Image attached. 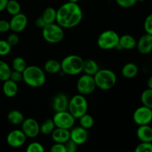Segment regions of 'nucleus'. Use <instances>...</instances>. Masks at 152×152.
<instances>
[{"instance_id":"obj_33","label":"nucleus","mask_w":152,"mask_h":152,"mask_svg":"<svg viewBox=\"0 0 152 152\" xmlns=\"http://www.w3.org/2000/svg\"><path fill=\"white\" fill-rule=\"evenodd\" d=\"M135 152H152V142H140L135 148Z\"/></svg>"},{"instance_id":"obj_37","label":"nucleus","mask_w":152,"mask_h":152,"mask_svg":"<svg viewBox=\"0 0 152 152\" xmlns=\"http://www.w3.org/2000/svg\"><path fill=\"white\" fill-rule=\"evenodd\" d=\"M10 80H11L12 81L15 82L16 83H19L20 82L23 81L22 73L17 71H14V70H12L11 74H10Z\"/></svg>"},{"instance_id":"obj_31","label":"nucleus","mask_w":152,"mask_h":152,"mask_svg":"<svg viewBox=\"0 0 152 152\" xmlns=\"http://www.w3.org/2000/svg\"><path fill=\"white\" fill-rule=\"evenodd\" d=\"M140 99L142 105L152 109V89L148 88L142 91Z\"/></svg>"},{"instance_id":"obj_22","label":"nucleus","mask_w":152,"mask_h":152,"mask_svg":"<svg viewBox=\"0 0 152 152\" xmlns=\"http://www.w3.org/2000/svg\"><path fill=\"white\" fill-rule=\"evenodd\" d=\"M99 65L97 62L91 59H85L83 62V71L86 74L91 76H94L95 74L99 71Z\"/></svg>"},{"instance_id":"obj_46","label":"nucleus","mask_w":152,"mask_h":152,"mask_svg":"<svg viewBox=\"0 0 152 152\" xmlns=\"http://www.w3.org/2000/svg\"><path fill=\"white\" fill-rule=\"evenodd\" d=\"M146 1V0H137V1Z\"/></svg>"},{"instance_id":"obj_14","label":"nucleus","mask_w":152,"mask_h":152,"mask_svg":"<svg viewBox=\"0 0 152 152\" xmlns=\"http://www.w3.org/2000/svg\"><path fill=\"white\" fill-rule=\"evenodd\" d=\"M70 139L74 141L77 145H83L88 139V130L80 126L73 127L70 131Z\"/></svg>"},{"instance_id":"obj_21","label":"nucleus","mask_w":152,"mask_h":152,"mask_svg":"<svg viewBox=\"0 0 152 152\" xmlns=\"http://www.w3.org/2000/svg\"><path fill=\"white\" fill-rule=\"evenodd\" d=\"M139 72L138 66L134 62H128L122 68L121 74L125 78L132 79L136 77Z\"/></svg>"},{"instance_id":"obj_7","label":"nucleus","mask_w":152,"mask_h":152,"mask_svg":"<svg viewBox=\"0 0 152 152\" xmlns=\"http://www.w3.org/2000/svg\"><path fill=\"white\" fill-rule=\"evenodd\" d=\"M120 36L113 30H106L101 33L98 37L96 43L102 50H108L117 48L119 45Z\"/></svg>"},{"instance_id":"obj_12","label":"nucleus","mask_w":152,"mask_h":152,"mask_svg":"<svg viewBox=\"0 0 152 152\" xmlns=\"http://www.w3.org/2000/svg\"><path fill=\"white\" fill-rule=\"evenodd\" d=\"M26 139V135L24 134L22 130L15 129V130L9 132L7 138H6V141L9 146H10L11 148H17L25 145Z\"/></svg>"},{"instance_id":"obj_8","label":"nucleus","mask_w":152,"mask_h":152,"mask_svg":"<svg viewBox=\"0 0 152 152\" xmlns=\"http://www.w3.org/2000/svg\"><path fill=\"white\" fill-rule=\"evenodd\" d=\"M52 120L54 123L56 128H60V129L70 130L74 126L76 119L67 110V111L55 112Z\"/></svg>"},{"instance_id":"obj_11","label":"nucleus","mask_w":152,"mask_h":152,"mask_svg":"<svg viewBox=\"0 0 152 152\" xmlns=\"http://www.w3.org/2000/svg\"><path fill=\"white\" fill-rule=\"evenodd\" d=\"M22 126V130L27 137L35 138L40 133V125L34 118H27L24 120Z\"/></svg>"},{"instance_id":"obj_35","label":"nucleus","mask_w":152,"mask_h":152,"mask_svg":"<svg viewBox=\"0 0 152 152\" xmlns=\"http://www.w3.org/2000/svg\"><path fill=\"white\" fill-rule=\"evenodd\" d=\"M115 1L120 7L123 8H129L133 7L137 2V0H115Z\"/></svg>"},{"instance_id":"obj_3","label":"nucleus","mask_w":152,"mask_h":152,"mask_svg":"<svg viewBox=\"0 0 152 152\" xmlns=\"http://www.w3.org/2000/svg\"><path fill=\"white\" fill-rule=\"evenodd\" d=\"M83 62L84 59L78 55H68L61 62V71L66 75H78L83 72Z\"/></svg>"},{"instance_id":"obj_45","label":"nucleus","mask_w":152,"mask_h":152,"mask_svg":"<svg viewBox=\"0 0 152 152\" xmlns=\"http://www.w3.org/2000/svg\"><path fill=\"white\" fill-rule=\"evenodd\" d=\"M80 0H68V1H71V2H76L77 3Z\"/></svg>"},{"instance_id":"obj_27","label":"nucleus","mask_w":152,"mask_h":152,"mask_svg":"<svg viewBox=\"0 0 152 152\" xmlns=\"http://www.w3.org/2000/svg\"><path fill=\"white\" fill-rule=\"evenodd\" d=\"M12 69L8 64L3 60H0V81L4 82L10 79Z\"/></svg>"},{"instance_id":"obj_26","label":"nucleus","mask_w":152,"mask_h":152,"mask_svg":"<svg viewBox=\"0 0 152 152\" xmlns=\"http://www.w3.org/2000/svg\"><path fill=\"white\" fill-rule=\"evenodd\" d=\"M56 126L52 119H47L40 126V133L43 135H50Z\"/></svg>"},{"instance_id":"obj_36","label":"nucleus","mask_w":152,"mask_h":152,"mask_svg":"<svg viewBox=\"0 0 152 152\" xmlns=\"http://www.w3.org/2000/svg\"><path fill=\"white\" fill-rule=\"evenodd\" d=\"M144 29L146 34L152 35V13L148 15L144 22Z\"/></svg>"},{"instance_id":"obj_13","label":"nucleus","mask_w":152,"mask_h":152,"mask_svg":"<svg viewBox=\"0 0 152 152\" xmlns=\"http://www.w3.org/2000/svg\"><path fill=\"white\" fill-rule=\"evenodd\" d=\"M9 22H10V30L13 32L18 34L23 31L26 28L28 20L25 13H19L14 16H12Z\"/></svg>"},{"instance_id":"obj_2","label":"nucleus","mask_w":152,"mask_h":152,"mask_svg":"<svg viewBox=\"0 0 152 152\" xmlns=\"http://www.w3.org/2000/svg\"><path fill=\"white\" fill-rule=\"evenodd\" d=\"M22 77L25 84L31 88H40L46 82L45 72L37 65L27 66L22 72Z\"/></svg>"},{"instance_id":"obj_24","label":"nucleus","mask_w":152,"mask_h":152,"mask_svg":"<svg viewBox=\"0 0 152 152\" xmlns=\"http://www.w3.org/2000/svg\"><path fill=\"white\" fill-rule=\"evenodd\" d=\"M7 120L14 126H19L25 120L24 114L19 110H11L7 114Z\"/></svg>"},{"instance_id":"obj_6","label":"nucleus","mask_w":152,"mask_h":152,"mask_svg":"<svg viewBox=\"0 0 152 152\" xmlns=\"http://www.w3.org/2000/svg\"><path fill=\"white\" fill-rule=\"evenodd\" d=\"M88 104L86 96L80 94L73 96L69 99L68 111L75 119H79L87 113Z\"/></svg>"},{"instance_id":"obj_4","label":"nucleus","mask_w":152,"mask_h":152,"mask_svg":"<svg viewBox=\"0 0 152 152\" xmlns=\"http://www.w3.org/2000/svg\"><path fill=\"white\" fill-rule=\"evenodd\" d=\"M96 88L102 91H108L113 88L117 83V75L110 69H99L94 76Z\"/></svg>"},{"instance_id":"obj_5","label":"nucleus","mask_w":152,"mask_h":152,"mask_svg":"<svg viewBox=\"0 0 152 152\" xmlns=\"http://www.w3.org/2000/svg\"><path fill=\"white\" fill-rule=\"evenodd\" d=\"M42 35L45 42L50 44H56L64 39V28L56 22L47 24L42 29Z\"/></svg>"},{"instance_id":"obj_25","label":"nucleus","mask_w":152,"mask_h":152,"mask_svg":"<svg viewBox=\"0 0 152 152\" xmlns=\"http://www.w3.org/2000/svg\"><path fill=\"white\" fill-rule=\"evenodd\" d=\"M42 17L44 19L45 22L47 24L54 23L56 20V10L52 7H46L42 12Z\"/></svg>"},{"instance_id":"obj_9","label":"nucleus","mask_w":152,"mask_h":152,"mask_svg":"<svg viewBox=\"0 0 152 152\" xmlns=\"http://www.w3.org/2000/svg\"><path fill=\"white\" fill-rule=\"evenodd\" d=\"M96 88V83L93 76L83 74L80 76L77 83V89L79 94L84 96L90 95Z\"/></svg>"},{"instance_id":"obj_30","label":"nucleus","mask_w":152,"mask_h":152,"mask_svg":"<svg viewBox=\"0 0 152 152\" xmlns=\"http://www.w3.org/2000/svg\"><path fill=\"white\" fill-rule=\"evenodd\" d=\"M79 120H80V126L84 129H87V130L91 129L94 125V117L91 114H87V113L82 116L81 117H80Z\"/></svg>"},{"instance_id":"obj_40","label":"nucleus","mask_w":152,"mask_h":152,"mask_svg":"<svg viewBox=\"0 0 152 152\" xmlns=\"http://www.w3.org/2000/svg\"><path fill=\"white\" fill-rule=\"evenodd\" d=\"M66 152H75L77 150V145L71 139L65 143Z\"/></svg>"},{"instance_id":"obj_44","label":"nucleus","mask_w":152,"mask_h":152,"mask_svg":"<svg viewBox=\"0 0 152 152\" xmlns=\"http://www.w3.org/2000/svg\"><path fill=\"white\" fill-rule=\"evenodd\" d=\"M147 86H148V88L152 89V76L148 78V81H147Z\"/></svg>"},{"instance_id":"obj_19","label":"nucleus","mask_w":152,"mask_h":152,"mask_svg":"<svg viewBox=\"0 0 152 152\" xmlns=\"http://www.w3.org/2000/svg\"><path fill=\"white\" fill-rule=\"evenodd\" d=\"M136 46L137 40L132 35L124 34L120 37L119 45L117 48H120V49H124V50H132L136 48Z\"/></svg>"},{"instance_id":"obj_42","label":"nucleus","mask_w":152,"mask_h":152,"mask_svg":"<svg viewBox=\"0 0 152 152\" xmlns=\"http://www.w3.org/2000/svg\"><path fill=\"white\" fill-rule=\"evenodd\" d=\"M35 25L38 28L42 29V28L46 25V23L45 22L44 19H42V16H40V17L37 18V20H36V22H35Z\"/></svg>"},{"instance_id":"obj_16","label":"nucleus","mask_w":152,"mask_h":152,"mask_svg":"<svg viewBox=\"0 0 152 152\" xmlns=\"http://www.w3.org/2000/svg\"><path fill=\"white\" fill-rule=\"evenodd\" d=\"M137 48L141 54L146 55L152 51V35L145 34L137 42Z\"/></svg>"},{"instance_id":"obj_39","label":"nucleus","mask_w":152,"mask_h":152,"mask_svg":"<svg viewBox=\"0 0 152 152\" xmlns=\"http://www.w3.org/2000/svg\"><path fill=\"white\" fill-rule=\"evenodd\" d=\"M50 152H66L65 144L54 142V144H53V145H51V147H50Z\"/></svg>"},{"instance_id":"obj_15","label":"nucleus","mask_w":152,"mask_h":152,"mask_svg":"<svg viewBox=\"0 0 152 152\" xmlns=\"http://www.w3.org/2000/svg\"><path fill=\"white\" fill-rule=\"evenodd\" d=\"M69 99L64 93H59L55 95L52 100V108L55 112L67 111L68 109Z\"/></svg>"},{"instance_id":"obj_29","label":"nucleus","mask_w":152,"mask_h":152,"mask_svg":"<svg viewBox=\"0 0 152 152\" xmlns=\"http://www.w3.org/2000/svg\"><path fill=\"white\" fill-rule=\"evenodd\" d=\"M11 66L12 70L22 73L28 65H27L26 61L23 58L21 57V56H16L12 60Z\"/></svg>"},{"instance_id":"obj_18","label":"nucleus","mask_w":152,"mask_h":152,"mask_svg":"<svg viewBox=\"0 0 152 152\" xmlns=\"http://www.w3.org/2000/svg\"><path fill=\"white\" fill-rule=\"evenodd\" d=\"M137 137L140 142H152V128L149 125L139 126L137 130Z\"/></svg>"},{"instance_id":"obj_23","label":"nucleus","mask_w":152,"mask_h":152,"mask_svg":"<svg viewBox=\"0 0 152 152\" xmlns=\"http://www.w3.org/2000/svg\"><path fill=\"white\" fill-rule=\"evenodd\" d=\"M45 72L50 74H56L61 71V62L56 59H48L44 65Z\"/></svg>"},{"instance_id":"obj_28","label":"nucleus","mask_w":152,"mask_h":152,"mask_svg":"<svg viewBox=\"0 0 152 152\" xmlns=\"http://www.w3.org/2000/svg\"><path fill=\"white\" fill-rule=\"evenodd\" d=\"M5 10L10 16H14V15L20 13L21 5L19 1L16 0H8Z\"/></svg>"},{"instance_id":"obj_20","label":"nucleus","mask_w":152,"mask_h":152,"mask_svg":"<svg viewBox=\"0 0 152 152\" xmlns=\"http://www.w3.org/2000/svg\"><path fill=\"white\" fill-rule=\"evenodd\" d=\"M3 83H4L2 86L3 93L7 97L11 98L17 94L18 90H19L18 83L12 81L10 79L5 80Z\"/></svg>"},{"instance_id":"obj_32","label":"nucleus","mask_w":152,"mask_h":152,"mask_svg":"<svg viewBox=\"0 0 152 152\" xmlns=\"http://www.w3.org/2000/svg\"><path fill=\"white\" fill-rule=\"evenodd\" d=\"M12 46L7 42V40H0V56H7L10 53Z\"/></svg>"},{"instance_id":"obj_17","label":"nucleus","mask_w":152,"mask_h":152,"mask_svg":"<svg viewBox=\"0 0 152 152\" xmlns=\"http://www.w3.org/2000/svg\"><path fill=\"white\" fill-rule=\"evenodd\" d=\"M51 138L54 142L63 143L70 140V130L60 128H55L51 133Z\"/></svg>"},{"instance_id":"obj_1","label":"nucleus","mask_w":152,"mask_h":152,"mask_svg":"<svg viewBox=\"0 0 152 152\" xmlns=\"http://www.w3.org/2000/svg\"><path fill=\"white\" fill-rule=\"evenodd\" d=\"M83 13L81 7L76 2L62 4L56 10V22L64 29L75 28L83 20Z\"/></svg>"},{"instance_id":"obj_41","label":"nucleus","mask_w":152,"mask_h":152,"mask_svg":"<svg viewBox=\"0 0 152 152\" xmlns=\"http://www.w3.org/2000/svg\"><path fill=\"white\" fill-rule=\"evenodd\" d=\"M10 30V22L5 19H0V33H6Z\"/></svg>"},{"instance_id":"obj_43","label":"nucleus","mask_w":152,"mask_h":152,"mask_svg":"<svg viewBox=\"0 0 152 152\" xmlns=\"http://www.w3.org/2000/svg\"><path fill=\"white\" fill-rule=\"evenodd\" d=\"M7 1L8 0H0V13L5 10Z\"/></svg>"},{"instance_id":"obj_34","label":"nucleus","mask_w":152,"mask_h":152,"mask_svg":"<svg viewBox=\"0 0 152 152\" xmlns=\"http://www.w3.org/2000/svg\"><path fill=\"white\" fill-rule=\"evenodd\" d=\"M44 151V146L38 142H31L26 148L27 152H43Z\"/></svg>"},{"instance_id":"obj_10","label":"nucleus","mask_w":152,"mask_h":152,"mask_svg":"<svg viewBox=\"0 0 152 152\" xmlns=\"http://www.w3.org/2000/svg\"><path fill=\"white\" fill-rule=\"evenodd\" d=\"M133 120L138 126L149 125L152 122V109L142 105L134 111Z\"/></svg>"},{"instance_id":"obj_38","label":"nucleus","mask_w":152,"mask_h":152,"mask_svg":"<svg viewBox=\"0 0 152 152\" xmlns=\"http://www.w3.org/2000/svg\"><path fill=\"white\" fill-rule=\"evenodd\" d=\"M7 42L12 46V47L16 45L19 42V36H18V34H16V33L13 32L12 34H9V35L7 36Z\"/></svg>"}]
</instances>
